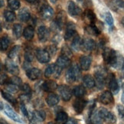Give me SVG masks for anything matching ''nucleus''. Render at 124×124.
I'll return each mask as SVG.
<instances>
[{
	"label": "nucleus",
	"instance_id": "obj_7",
	"mask_svg": "<svg viewBox=\"0 0 124 124\" xmlns=\"http://www.w3.org/2000/svg\"><path fill=\"white\" fill-rule=\"evenodd\" d=\"M35 57L37 60L41 64L47 63L51 59V54L46 49H37L35 51Z\"/></svg>",
	"mask_w": 124,
	"mask_h": 124
},
{
	"label": "nucleus",
	"instance_id": "obj_59",
	"mask_svg": "<svg viewBox=\"0 0 124 124\" xmlns=\"http://www.w3.org/2000/svg\"><path fill=\"white\" fill-rule=\"evenodd\" d=\"M47 124H56V123H52V122H49Z\"/></svg>",
	"mask_w": 124,
	"mask_h": 124
},
{
	"label": "nucleus",
	"instance_id": "obj_57",
	"mask_svg": "<svg viewBox=\"0 0 124 124\" xmlns=\"http://www.w3.org/2000/svg\"><path fill=\"white\" fill-rule=\"evenodd\" d=\"M121 23H122V25H123V27H124V17L122 18V20H121Z\"/></svg>",
	"mask_w": 124,
	"mask_h": 124
},
{
	"label": "nucleus",
	"instance_id": "obj_50",
	"mask_svg": "<svg viewBox=\"0 0 124 124\" xmlns=\"http://www.w3.org/2000/svg\"><path fill=\"white\" fill-rule=\"evenodd\" d=\"M46 50L49 52V54L51 55V54H54L55 53H56V50H57V48L56 47L53 45V46H49L47 48H46Z\"/></svg>",
	"mask_w": 124,
	"mask_h": 124
},
{
	"label": "nucleus",
	"instance_id": "obj_5",
	"mask_svg": "<svg viewBox=\"0 0 124 124\" xmlns=\"http://www.w3.org/2000/svg\"><path fill=\"white\" fill-rule=\"evenodd\" d=\"M2 110L4 111V113L6 114V115L12 119L13 121L19 123H25V121H24L22 117L18 115V113H16L15 111L13 110V109L9 106L8 104H3V109Z\"/></svg>",
	"mask_w": 124,
	"mask_h": 124
},
{
	"label": "nucleus",
	"instance_id": "obj_33",
	"mask_svg": "<svg viewBox=\"0 0 124 124\" xmlns=\"http://www.w3.org/2000/svg\"><path fill=\"white\" fill-rule=\"evenodd\" d=\"M1 93H2V96L3 97V98L6 99L7 101H8L11 104H12L13 106H16V105L17 104L16 99L14 97L12 94H10L8 92H4L3 90H2Z\"/></svg>",
	"mask_w": 124,
	"mask_h": 124
},
{
	"label": "nucleus",
	"instance_id": "obj_38",
	"mask_svg": "<svg viewBox=\"0 0 124 124\" xmlns=\"http://www.w3.org/2000/svg\"><path fill=\"white\" fill-rule=\"evenodd\" d=\"M90 116V120L93 124H101L103 123V120L100 117L99 114L97 113V110L93 112L91 115Z\"/></svg>",
	"mask_w": 124,
	"mask_h": 124
},
{
	"label": "nucleus",
	"instance_id": "obj_9",
	"mask_svg": "<svg viewBox=\"0 0 124 124\" xmlns=\"http://www.w3.org/2000/svg\"><path fill=\"white\" fill-rule=\"evenodd\" d=\"M77 35L76 34V25L73 22H68L66 26V32L64 35V39L66 41H69Z\"/></svg>",
	"mask_w": 124,
	"mask_h": 124
},
{
	"label": "nucleus",
	"instance_id": "obj_55",
	"mask_svg": "<svg viewBox=\"0 0 124 124\" xmlns=\"http://www.w3.org/2000/svg\"><path fill=\"white\" fill-rule=\"evenodd\" d=\"M0 124H8L6 121H5L3 120H1V122H0Z\"/></svg>",
	"mask_w": 124,
	"mask_h": 124
},
{
	"label": "nucleus",
	"instance_id": "obj_19",
	"mask_svg": "<svg viewBox=\"0 0 124 124\" xmlns=\"http://www.w3.org/2000/svg\"><path fill=\"white\" fill-rule=\"evenodd\" d=\"M58 86L57 85L56 82L54 80H46L41 85V88L45 92H52L55 90L56 89H58Z\"/></svg>",
	"mask_w": 124,
	"mask_h": 124
},
{
	"label": "nucleus",
	"instance_id": "obj_37",
	"mask_svg": "<svg viewBox=\"0 0 124 124\" xmlns=\"http://www.w3.org/2000/svg\"><path fill=\"white\" fill-rule=\"evenodd\" d=\"M4 17L8 22H12L16 20V15L12 11L6 10L4 12Z\"/></svg>",
	"mask_w": 124,
	"mask_h": 124
},
{
	"label": "nucleus",
	"instance_id": "obj_31",
	"mask_svg": "<svg viewBox=\"0 0 124 124\" xmlns=\"http://www.w3.org/2000/svg\"><path fill=\"white\" fill-rule=\"evenodd\" d=\"M46 113L43 110H36L32 113V119L38 122H43L45 120Z\"/></svg>",
	"mask_w": 124,
	"mask_h": 124
},
{
	"label": "nucleus",
	"instance_id": "obj_45",
	"mask_svg": "<svg viewBox=\"0 0 124 124\" xmlns=\"http://www.w3.org/2000/svg\"><path fill=\"white\" fill-rule=\"evenodd\" d=\"M61 52H62V54L65 55V56H68V58L72 55V52H71L70 49L67 45H65V46H64L63 47H62Z\"/></svg>",
	"mask_w": 124,
	"mask_h": 124
},
{
	"label": "nucleus",
	"instance_id": "obj_13",
	"mask_svg": "<svg viewBox=\"0 0 124 124\" xmlns=\"http://www.w3.org/2000/svg\"><path fill=\"white\" fill-rule=\"evenodd\" d=\"M86 105H87V101H84L82 98H78V99H76L74 102L73 103V107L76 113L80 114L83 112Z\"/></svg>",
	"mask_w": 124,
	"mask_h": 124
},
{
	"label": "nucleus",
	"instance_id": "obj_25",
	"mask_svg": "<svg viewBox=\"0 0 124 124\" xmlns=\"http://www.w3.org/2000/svg\"><path fill=\"white\" fill-rule=\"evenodd\" d=\"M68 116L67 113L64 111H60L57 113V116L55 118L56 124H65L67 121L68 120Z\"/></svg>",
	"mask_w": 124,
	"mask_h": 124
},
{
	"label": "nucleus",
	"instance_id": "obj_14",
	"mask_svg": "<svg viewBox=\"0 0 124 124\" xmlns=\"http://www.w3.org/2000/svg\"><path fill=\"white\" fill-rule=\"evenodd\" d=\"M6 68L8 73H10L13 75L17 76L19 74V68L18 65L11 60H7L6 62Z\"/></svg>",
	"mask_w": 124,
	"mask_h": 124
},
{
	"label": "nucleus",
	"instance_id": "obj_42",
	"mask_svg": "<svg viewBox=\"0 0 124 124\" xmlns=\"http://www.w3.org/2000/svg\"><path fill=\"white\" fill-rule=\"evenodd\" d=\"M15 84L16 86H18V87H20V86L22 84V79L19 78L17 76H14V77L11 78H8V80L6 84Z\"/></svg>",
	"mask_w": 124,
	"mask_h": 124
},
{
	"label": "nucleus",
	"instance_id": "obj_10",
	"mask_svg": "<svg viewBox=\"0 0 124 124\" xmlns=\"http://www.w3.org/2000/svg\"><path fill=\"white\" fill-rule=\"evenodd\" d=\"M40 14L41 17L45 20L50 19L54 16V10L48 5H44L41 7Z\"/></svg>",
	"mask_w": 124,
	"mask_h": 124
},
{
	"label": "nucleus",
	"instance_id": "obj_35",
	"mask_svg": "<svg viewBox=\"0 0 124 124\" xmlns=\"http://www.w3.org/2000/svg\"><path fill=\"white\" fill-rule=\"evenodd\" d=\"M103 18L105 22H107V24L109 25V28H113V18L111 15V13H109V12H106L103 14Z\"/></svg>",
	"mask_w": 124,
	"mask_h": 124
},
{
	"label": "nucleus",
	"instance_id": "obj_22",
	"mask_svg": "<svg viewBox=\"0 0 124 124\" xmlns=\"http://www.w3.org/2000/svg\"><path fill=\"white\" fill-rule=\"evenodd\" d=\"M59 101H60L59 96L54 93H51L48 94V96H47L46 98L47 104L48 105L49 107L55 106V105H57L59 103Z\"/></svg>",
	"mask_w": 124,
	"mask_h": 124
},
{
	"label": "nucleus",
	"instance_id": "obj_29",
	"mask_svg": "<svg viewBox=\"0 0 124 124\" xmlns=\"http://www.w3.org/2000/svg\"><path fill=\"white\" fill-rule=\"evenodd\" d=\"M85 30L89 35L97 36L101 34V31L98 29V28L95 25V24H90L85 28Z\"/></svg>",
	"mask_w": 124,
	"mask_h": 124
},
{
	"label": "nucleus",
	"instance_id": "obj_52",
	"mask_svg": "<svg viewBox=\"0 0 124 124\" xmlns=\"http://www.w3.org/2000/svg\"><path fill=\"white\" fill-rule=\"evenodd\" d=\"M38 123V121L35 120L34 119H32V118H31V119H30L29 124H39V123Z\"/></svg>",
	"mask_w": 124,
	"mask_h": 124
},
{
	"label": "nucleus",
	"instance_id": "obj_46",
	"mask_svg": "<svg viewBox=\"0 0 124 124\" xmlns=\"http://www.w3.org/2000/svg\"><path fill=\"white\" fill-rule=\"evenodd\" d=\"M25 59L26 62H31L33 60V54L31 51H26L25 54Z\"/></svg>",
	"mask_w": 124,
	"mask_h": 124
},
{
	"label": "nucleus",
	"instance_id": "obj_48",
	"mask_svg": "<svg viewBox=\"0 0 124 124\" xmlns=\"http://www.w3.org/2000/svg\"><path fill=\"white\" fill-rule=\"evenodd\" d=\"M117 111L120 118L124 121V107L123 105H118L117 106Z\"/></svg>",
	"mask_w": 124,
	"mask_h": 124
},
{
	"label": "nucleus",
	"instance_id": "obj_53",
	"mask_svg": "<svg viewBox=\"0 0 124 124\" xmlns=\"http://www.w3.org/2000/svg\"><path fill=\"white\" fill-rule=\"evenodd\" d=\"M121 101H122V103L124 104V89H123V92L122 97H121Z\"/></svg>",
	"mask_w": 124,
	"mask_h": 124
},
{
	"label": "nucleus",
	"instance_id": "obj_28",
	"mask_svg": "<svg viewBox=\"0 0 124 124\" xmlns=\"http://www.w3.org/2000/svg\"><path fill=\"white\" fill-rule=\"evenodd\" d=\"M73 93L77 98H82L85 93H86V90L84 86L79 85V86H75L73 89Z\"/></svg>",
	"mask_w": 124,
	"mask_h": 124
},
{
	"label": "nucleus",
	"instance_id": "obj_49",
	"mask_svg": "<svg viewBox=\"0 0 124 124\" xmlns=\"http://www.w3.org/2000/svg\"><path fill=\"white\" fill-rule=\"evenodd\" d=\"M20 108H21V110H22V113H23V115L26 116V117H29V114H28V111L26 109V107L24 103H21L20 104Z\"/></svg>",
	"mask_w": 124,
	"mask_h": 124
},
{
	"label": "nucleus",
	"instance_id": "obj_39",
	"mask_svg": "<svg viewBox=\"0 0 124 124\" xmlns=\"http://www.w3.org/2000/svg\"><path fill=\"white\" fill-rule=\"evenodd\" d=\"M54 70H55V64H49L45 70V77L50 78L51 76H54Z\"/></svg>",
	"mask_w": 124,
	"mask_h": 124
},
{
	"label": "nucleus",
	"instance_id": "obj_51",
	"mask_svg": "<svg viewBox=\"0 0 124 124\" xmlns=\"http://www.w3.org/2000/svg\"><path fill=\"white\" fill-rule=\"evenodd\" d=\"M65 124H78V120L74 118H70Z\"/></svg>",
	"mask_w": 124,
	"mask_h": 124
},
{
	"label": "nucleus",
	"instance_id": "obj_32",
	"mask_svg": "<svg viewBox=\"0 0 124 124\" xmlns=\"http://www.w3.org/2000/svg\"><path fill=\"white\" fill-rule=\"evenodd\" d=\"M84 16L88 20L90 24H95V22L97 21L96 15H95L94 12L92 10H90V9H87V10L85 11Z\"/></svg>",
	"mask_w": 124,
	"mask_h": 124
},
{
	"label": "nucleus",
	"instance_id": "obj_4",
	"mask_svg": "<svg viewBox=\"0 0 124 124\" xmlns=\"http://www.w3.org/2000/svg\"><path fill=\"white\" fill-rule=\"evenodd\" d=\"M94 80L97 87L99 90H101L104 87L107 81L106 73L103 69H97L94 74Z\"/></svg>",
	"mask_w": 124,
	"mask_h": 124
},
{
	"label": "nucleus",
	"instance_id": "obj_15",
	"mask_svg": "<svg viewBox=\"0 0 124 124\" xmlns=\"http://www.w3.org/2000/svg\"><path fill=\"white\" fill-rule=\"evenodd\" d=\"M64 19L65 16L64 12H61L58 14V16L56 17V19L54 23H52V25H54V27L58 30H62L64 25Z\"/></svg>",
	"mask_w": 124,
	"mask_h": 124
},
{
	"label": "nucleus",
	"instance_id": "obj_30",
	"mask_svg": "<svg viewBox=\"0 0 124 124\" xmlns=\"http://www.w3.org/2000/svg\"><path fill=\"white\" fill-rule=\"evenodd\" d=\"M34 33H35V29L32 26L29 25L27 26L23 31V36L26 40H31L34 37Z\"/></svg>",
	"mask_w": 124,
	"mask_h": 124
},
{
	"label": "nucleus",
	"instance_id": "obj_8",
	"mask_svg": "<svg viewBox=\"0 0 124 124\" xmlns=\"http://www.w3.org/2000/svg\"><path fill=\"white\" fill-rule=\"evenodd\" d=\"M107 84L109 88L110 89L111 92L113 94H117L120 91V86H119L118 81L116 79L115 75L113 74H110L108 76L107 78Z\"/></svg>",
	"mask_w": 124,
	"mask_h": 124
},
{
	"label": "nucleus",
	"instance_id": "obj_11",
	"mask_svg": "<svg viewBox=\"0 0 124 124\" xmlns=\"http://www.w3.org/2000/svg\"><path fill=\"white\" fill-rule=\"evenodd\" d=\"M99 100H100V102L104 105H110L113 103L114 102L113 93H111L110 91H108V90L104 91L101 96H100Z\"/></svg>",
	"mask_w": 124,
	"mask_h": 124
},
{
	"label": "nucleus",
	"instance_id": "obj_17",
	"mask_svg": "<svg viewBox=\"0 0 124 124\" xmlns=\"http://www.w3.org/2000/svg\"><path fill=\"white\" fill-rule=\"evenodd\" d=\"M68 9L69 14L72 16H78L82 13V10L80 9V8L78 7L73 1H70L68 2Z\"/></svg>",
	"mask_w": 124,
	"mask_h": 124
},
{
	"label": "nucleus",
	"instance_id": "obj_1",
	"mask_svg": "<svg viewBox=\"0 0 124 124\" xmlns=\"http://www.w3.org/2000/svg\"><path fill=\"white\" fill-rule=\"evenodd\" d=\"M119 54L113 49L109 47H105L103 50V60L107 62L108 64L115 68L116 62L118 60Z\"/></svg>",
	"mask_w": 124,
	"mask_h": 124
},
{
	"label": "nucleus",
	"instance_id": "obj_44",
	"mask_svg": "<svg viewBox=\"0 0 124 124\" xmlns=\"http://www.w3.org/2000/svg\"><path fill=\"white\" fill-rule=\"evenodd\" d=\"M6 90L8 91V93H16L18 90V86L12 84H6Z\"/></svg>",
	"mask_w": 124,
	"mask_h": 124
},
{
	"label": "nucleus",
	"instance_id": "obj_58",
	"mask_svg": "<svg viewBox=\"0 0 124 124\" xmlns=\"http://www.w3.org/2000/svg\"><path fill=\"white\" fill-rule=\"evenodd\" d=\"M50 1L52 2V3H56V2H57V0H50Z\"/></svg>",
	"mask_w": 124,
	"mask_h": 124
},
{
	"label": "nucleus",
	"instance_id": "obj_41",
	"mask_svg": "<svg viewBox=\"0 0 124 124\" xmlns=\"http://www.w3.org/2000/svg\"><path fill=\"white\" fill-rule=\"evenodd\" d=\"M8 7L12 10H17L20 7L19 0H8Z\"/></svg>",
	"mask_w": 124,
	"mask_h": 124
},
{
	"label": "nucleus",
	"instance_id": "obj_18",
	"mask_svg": "<svg viewBox=\"0 0 124 124\" xmlns=\"http://www.w3.org/2000/svg\"><path fill=\"white\" fill-rule=\"evenodd\" d=\"M92 58L88 55H82L80 58V68L84 70H88L90 68Z\"/></svg>",
	"mask_w": 124,
	"mask_h": 124
},
{
	"label": "nucleus",
	"instance_id": "obj_43",
	"mask_svg": "<svg viewBox=\"0 0 124 124\" xmlns=\"http://www.w3.org/2000/svg\"><path fill=\"white\" fill-rule=\"evenodd\" d=\"M20 88L22 90V91L24 92V93L31 95V89L30 87V86L28 85V84H22L20 86Z\"/></svg>",
	"mask_w": 124,
	"mask_h": 124
},
{
	"label": "nucleus",
	"instance_id": "obj_27",
	"mask_svg": "<svg viewBox=\"0 0 124 124\" xmlns=\"http://www.w3.org/2000/svg\"><path fill=\"white\" fill-rule=\"evenodd\" d=\"M83 84L84 85V87L91 89L93 88L96 84H95V80L93 79V78L92 76H90L89 74L85 75L83 78Z\"/></svg>",
	"mask_w": 124,
	"mask_h": 124
},
{
	"label": "nucleus",
	"instance_id": "obj_36",
	"mask_svg": "<svg viewBox=\"0 0 124 124\" xmlns=\"http://www.w3.org/2000/svg\"><path fill=\"white\" fill-rule=\"evenodd\" d=\"M9 39L8 38V36L5 35V36H2V39H1V42H0V47H1V50L2 51H6L7 48L8 47V45H9Z\"/></svg>",
	"mask_w": 124,
	"mask_h": 124
},
{
	"label": "nucleus",
	"instance_id": "obj_56",
	"mask_svg": "<svg viewBox=\"0 0 124 124\" xmlns=\"http://www.w3.org/2000/svg\"><path fill=\"white\" fill-rule=\"evenodd\" d=\"M0 6H1V7L4 6V0H1V4H0Z\"/></svg>",
	"mask_w": 124,
	"mask_h": 124
},
{
	"label": "nucleus",
	"instance_id": "obj_23",
	"mask_svg": "<svg viewBox=\"0 0 124 124\" xmlns=\"http://www.w3.org/2000/svg\"><path fill=\"white\" fill-rule=\"evenodd\" d=\"M96 47V42L91 39H85L83 40L82 48L85 51H92Z\"/></svg>",
	"mask_w": 124,
	"mask_h": 124
},
{
	"label": "nucleus",
	"instance_id": "obj_3",
	"mask_svg": "<svg viewBox=\"0 0 124 124\" xmlns=\"http://www.w3.org/2000/svg\"><path fill=\"white\" fill-rule=\"evenodd\" d=\"M97 113L99 114L100 117H101V119L103 120V122H105L108 124L116 123V116L114 115L112 112L109 111L107 109L101 107L97 110Z\"/></svg>",
	"mask_w": 124,
	"mask_h": 124
},
{
	"label": "nucleus",
	"instance_id": "obj_20",
	"mask_svg": "<svg viewBox=\"0 0 124 124\" xmlns=\"http://www.w3.org/2000/svg\"><path fill=\"white\" fill-rule=\"evenodd\" d=\"M109 6L113 11L124 10V0H110Z\"/></svg>",
	"mask_w": 124,
	"mask_h": 124
},
{
	"label": "nucleus",
	"instance_id": "obj_12",
	"mask_svg": "<svg viewBox=\"0 0 124 124\" xmlns=\"http://www.w3.org/2000/svg\"><path fill=\"white\" fill-rule=\"evenodd\" d=\"M50 36V31L48 28L44 25L40 26L38 28V37L39 39L41 42H45Z\"/></svg>",
	"mask_w": 124,
	"mask_h": 124
},
{
	"label": "nucleus",
	"instance_id": "obj_6",
	"mask_svg": "<svg viewBox=\"0 0 124 124\" xmlns=\"http://www.w3.org/2000/svg\"><path fill=\"white\" fill-rule=\"evenodd\" d=\"M58 91L64 101H69L72 97L73 91L67 85H60L58 87Z\"/></svg>",
	"mask_w": 124,
	"mask_h": 124
},
{
	"label": "nucleus",
	"instance_id": "obj_54",
	"mask_svg": "<svg viewBox=\"0 0 124 124\" xmlns=\"http://www.w3.org/2000/svg\"><path fill=\"white\" fill-rule=\"evenodd\" d=\"M26 2H28V3H34L36 0H25Z\"/></svg>",
	"mask_w": 124,
	"mask_h": 124
},
{
	"label": "nucleus",
	"instance_id": "obj_34",
	"mask_svg": "<svg viewBox=\"0 0 124 124\" xmlns=\"http://www.w3.org/2000/svg\"><path fill=\"white\" fill-rule=\"evenodd\" d=\"M13 35L16 39H19L22 35V27L20 24H15L12 28Z\"/></svg>",
	"mask_w": 124,
	"mask_h": 124
},
{
	"label": "nucleus",
	"instance_id": "obj_24",
	"mask_svg": "<svg viewBox=\"0 0 124 124\" xmlns=\"http://www.w3.org/2000/svg\"><path fill=\"white\" fill-rule=\"evenodd\" d=\"M31 14L28 8H23L22 10L18 12V19L22 22H26L30 19Z\"/></svg>",
	"mask_w": 124,
	"mask_h": 124
},
{
	"label": "nucleus",
	"instance_id": "obj_21",
	"mask_svg": "<svg viewBox=\"0 0 124 124\" xmlns=\"http://www.w3.org/2000/svg\"><path fill=\"white\" fill-rule=\"evenodd\" d=\"M70 64V60L68 56L61 54L56 61V64L59 66L62 69L68 68Z\"/></svg>",
	"mask_w": 124,
	"mask_h": 124
},
{
	"label": "nucleus",
	"instance_id": "obj_16",
	"mask_svg": "<svg viewBox=\"0 0 124 124\" xmlns=\"http://www.w3.org/2000/svg\"><path fill=\"white\" fill-rule=\"evenodd\" d=\"M41 71L37 68H29L26 71V76L31 80H35L37 79H39L41 77Z\"/></svg>",
	"mask_w": 124,
	"mask_h": 124
},
{
	"label": "nucleus",
	"instance_id": "obj_47",
	"mask_svg": "<svg viewBox=\"0 0 124 124\" xmlns=\"http://www.w3.org/2000/svg\"><path fill=\"white\" fill-rule=\"evenodd\" d=\"M62 70H63V69H62L61 68H60L59 66H58L55 64V70H54V78H58L60 77Z\"/></svg>",
	"mask_w": 124,
	"mask_h": 124
},
{
	"label": "nucleus",
	"instance_id": "obj_2",
	"mask_svg": "<svg viewBox=\"0 0 124 124\" xmlns=\"http://www.w3.org/2000/svg\"><path fill=\"white\" fill-rule=\"evenodd\" d=\"M81 76V70L78 64H74L68 70L65 75L66 80L71 84L77 81L80 78Z\"/></svg>",
	"mask_w": 124,
	"mask_h": 124
},
{
	"label": "nucleus",
	"instance_id": "obj_26",
	"mask_svg": "<svg viewBox=\"0 0 124 124\" xmlns=\"http://www.w3.org/2000/svg\"><path fill=\"white\" fill-rule=\"evenodd\" d=\"M83 41L80 39V37L78 35H76L71 42V47L74 51H79L80 48H82Z\"/></svg>",
	"mask_w": 124,
	"mask_h": 124
},
{
	"label": "nucleus",
	"instance_id": "obj_40",
	"mask_svg": "<svg viewBox=\"0 0 124 124\" xmlns=\"http://www.w3.org/2000/svg\"><path fill=\"white\" fill-rule=\"evenodd\" d=\"M20 49H21V47L19 45L14 46L11 49L10 52L8 53V58H10V59L15 58L18 55V52H19Z\"/></svg>",
	"mask_w": 124,
	"mask_h": 124
}]
</instances>
